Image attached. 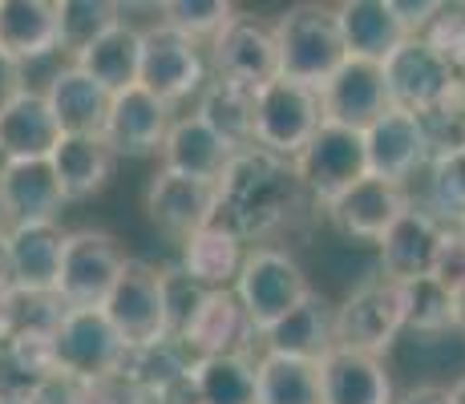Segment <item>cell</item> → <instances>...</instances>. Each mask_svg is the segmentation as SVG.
<instances>
[{
	"label": "cell",
	"mask_w": 465,
	"mask_h": 404,
	"mask_svg": "<svg viewBox=\"0 0 465 404\" xmlns=\"http://www.w3.org/2000/svg\"><path fill=\"white\" fill-rule=\"evenodd\" d=\"M303 182L296 174V162L280 158L272 150L247 146L231 158L223 178L214 182V219L219 227L235 231L239 239H259L275 231L300 202Z\"/></svg>",
	"instance_id": "1"
},
{
	"label": "cell",
	"mask_w": 465,
	"mask_h": 404,
	"mask_svg": "<svg viewBox=\"0 0 465 404\" xmlns=\"http://www.w3.org/2000/svg\"><path fill=\"white\" fill-rule=\"evenodd\" d=\"M272 33H275V44H280V77L316 89V94L348 61L336 8L328 5H292L272 25Z\"/></svg>",
	"instance_id": "2"
},
{
	"label": "cell",
	"mask_w": 465,
	"mask_h": 404,
	"mask_svg": "<svg viewBox=\"0 0 465 404\" xmlns=\"http://www.w3.org/2000/svg\"><path fill=\"white\" fill-rule=\"evenodd\" d=\"M231 291L239 295V303H243V311H247V320H252L259 340H263L280 320H288L300 303H308L312 295H316L308 287L303 267L280 247H252L247 251L243 271H239V280Z\"/></svg>",
	"instance_id": "3"
},
{
	"label": "cell",
	"mask_w": 465,
	"mask_h": 404,
	"mask_svg": "<svg viewBox=\"0 0 465 404\" xmlns=\"http://www.w3.org/2000/svg\"><path fill=\"white\" fill-rule=\"evenodd\" d=\"M102 311L118 328V336L126 340V348H150L158 340L174 336L166 303V271L146 263V259H126Z\"/></svg>",
	"instance_id": "4"
},
{
	"label": "cell",
	"mask_w": 465,
	"mask_h": 404,
	"mask_svg": "<svg viewBox=\"0 0 465 404\" xmlns=\"http://www.w3.org/2000/svg\"><path fill=\"white\" fill-rule=\"evenodd\" d=\"M324 125V110H320V94L296 81H267L263 89H255V142L259 150H272L280 158H292Z\"/></svg>",
	"instance_id": "5"
},
{
	"label": "cell",
	"mask_w": 465,
	"mask_h": 404,
	"mask_svg": "<svg viewBox=\"0 0 465 404\" xmlns=\"http://www.w3.org/2000/svg\"><path fill=\"white\" fill-rule=\"evenodd\" d=\"M384 85H389L392 110L429 118V113H437L441 105L453 102V94H458V69L425 37H409L384 61Z\"/></svg>",
	"instance_id": "6"
},
{
	"label": "cell",
	"mask_w": 465,
	"mask_h": 404,
	"mask_svg": "<svg viewBox=\"0 0 465 404\" xmlns=\"http://www.w3.org/2000/svg\"><path fill=\"white\" fill-rule=\"evenodd\" d=\"M53 352H57V372L97 380V376L122 372L130 348L102 308H65L53 331Z\"/></svg>",
	"instance_id": "7"
},
{
	"label": "cell",
	"mask_w": 465,
	"mask_h": 404,
	"mask_svg": "<svg viewBox=\"0 0 465 404\" xmlns=\"http://www.w3.org/2000/svg\"><path fill=\"white\" fill-rule=\"evenodd\" d=\"M207 65L199 41L183 37L170 25H150L142 29V74L138 85L150 89L154 97H163L166 105H178L186 97H199L207 89Z\"/></svg>",
	"instance_id": "8"
},
{
	"label": "cell",
	"mask_w": 465,
	"mask_h": 404,
	"mask_svg": "<svg viewBox=\"0 0 465 404\" xmlns=\"http://www.w3.org/2000/svg\"><path fill=\"white\" fill-rule=\"evenodd\" d=\"M126 259L130 255L118 247L110 231H74L65 239V255H61L57 300L65 308H105Z\"/></svg>",
	"instance_id": "9"
},
{
	"label": "cell",
	"mask_w": 465,
	"mask_h": 404,
	"mask_svg": "<svg viewBox=\"0 0 465 404\" xmlns=\"http://www.w3.org/2000/svg\"><path fill=\"white\" fill-rule=\"evenodd\" d=\"M401 331H405L401 287L392 280H384V275L361 283L336 308V348H352V352L384 356Z\"/></svg>",
	"instance_id": "10"
},
{
	"label": "cell",
	"mask_w": 465,
	"mask_h": 404,
	"mask_svg": "<svg viewBox=\"0 0 465 404\" xmlns=\"http://www.w3.org/2000/svg\"><path fill=\"white\" fill-rule=\"evenodd\" d=\"M296 174L303 191L320 202H332L348 186L369 178V150H364V133L344 130V125H320V133L296 154Z\"/></svg>",
	"instance_id": "11"
},
{
	"label": "cell",
	"mask_w": 465,
	"mask_h": 404,
	"mask_svg": "<svg viewBox=\"0 0 465 404\" xmlns=\"http://www.w3.org/2000/svg\"><path fill=\"white\" fill-rule=\"evenodd\" d=\"M211 69L214 77L231 81L243 89H263L267 81L280 77V44L267 25H259L255 16L239 13L219 37L211 41Z\"/></svg>",
	"instance_id": "12"
},
{
	"label": "cell",
	"mask_w": 465,
	"mask_h": 404,
	"mask_svg": "<svg viewBox=\"0 0 465 404\" xmlns=\"http://www.w3.org/2000/svg\"><path fill=\"white\" fill-rule=\"evenodd\" d=\"M320 110H324L328 125H344V130L356 133L377 125L392 110L389 85H384V65L348 57L332 74V81L320 89Z\"/></svg>",
	"instance_id": "13"
},
{
	"label": "cell",
	"mask_w": 465,
	"mask_h": 404,
	"mask_svg": "<svg viewBox=\"0 0 465 404\" xmlns=\"http://www.w3.org/2000/svg\"><path fill=\"white\" fill-rule=\"evenodd\" d=\"M170 125H174V118H170V105L163 97L134 85L114 94L102 138L110 142V150L118 158H150V154H163Z\"/></svg>",
	"instance_id": "14"
},
{
	"label": "cell",
	"mask_w": 465,
	"mask_h": 404,
	"mask_svg": "<svg viewBox=\"0 0 465 404\" xmlns=\"http://www.w3.org/2000/svg\"><path fill=\"white\" fill-rule=\"evenodd\" d=\"M364 150H369V174L397 186H405L417 170H429V162H433L425 122L405 110H389L377 125H369Z\"/></svg>",
	"instance_id": "15"
},
{
	"label": "cell",
	"mask_w": 465,
	"mask_h": 404,
	"mask_svg": "<svg viewBox=\"0 0 465 404\" xmlns=\"http://www.w3.org/2000/svg\"><path fill=\"white\" fill-rule=\"evenodd\" d=\"M65 231L57 222H29V227H8L5 263L13 271V283L21 295H57L61 255H65Z\"/></svg>",
	"instance_id": "16"
},
{
	"label": "cell",
	"mask_w": 465,
	"mask_h": 404,
	"mask_svg": "<svg viewBox=\"0 0 465 404\" xmlns=\"http://www.w3.org/2000/svg\"><path fill=\"white\" fill-rule=\"evenodd\" d=\"M409 206H413V202H409L405 186L384 182V178L369 174V178H361L356 186H348V191L340 194V199L328 202L324 211H328V219L344 231V235L364 239V242H377V247H381V239L389 235L392 222H397Z\"/></svg>",
	"instance_id": "17"
},
{
	"label": "cell",
	"mask_w": 465,
	"mask_h": 404,
	"mask_svg": "<svg viewBox=\"0 0 465 404\" xmlns=\"http://www.w3.org/2000/svg\"><path fill=\"white\" fill-rule=\"evenodd\" d=\"M445 222L437 214H429L425 206H409L392 231L381 239V267L384 280L392 283H409V280H425L433 275L437 255H441L445 242Z\"/></svg>",
	"instance_id": "18"
},
{
	"label": "cell",
	"mask_w": 465,
	"mask_h": 404,
	"mask_svg": "<svg viewBox=\"0 0 465 404\" xmlns=\"http://www.w3.org/2000/svg\"><path fill=\"white\" fill-rule=\"evenodd\" d=\"M178 340H183V344L191 348V356L199 360V356L247 352V344L259 340V336H255L252 320H247L243 303H239V295L231 291V287H223V291L203 295V303L194 308V316L186 320L183 331H178Z\"/></svg>",
	"instance_id": "19"
},
{
	"label": "cell",
	"mask_w": 465,
	"mask_h": 404,
	"mask_svg": "<svg viewBox=\"0 0 465 404\" xmlns=\"http://www.w3.org/2000/svg\"><path fill=\"white\" fill-rule=\"evenodd\" d=\"M65 202L69 199L49 162H0V211L8 227L57 222Z\"/></svg>",
	"instance_id": "20"
},
{
	"label": "cell",
	"mask_w": 465,
	"mask_h": 404,
	"mask_svg": "<svg viewBox=\"0 0 465 404\" xmlns=\"http://www.w3.org/2000/svg\"><path fill=\"white\" fill-rule=\"evenodd\" d=\"M336 21L348 57L372 61V65H384L409 41V29L392 0H344L336 5Z\"/></svg>",
	"instance_id": "21"
},
{
	"label": "cell",
	"mask_w": 465,
	"mask_h": 404,
	"mask_svg": "<svg viewBox=\"0 0 465 404\" xmlns=\"http://www.w3.org/2000/svg\"><path fill=\"white\" fill-rule=\"evenodd\" d=\"M235 154L239 150L231 146L227 138H219L199 113H183V118H174V125H170V133H166L163 170L214 186Z\"/></svg>",
	"instance_id": "22"
},
{
	"label": "cell",
	"mask_w": 465,
	"mask_h": 404,
	"mask_svg": "<svg viewBox=\"0 0 465 404\" xmlns=\"http://www.w3.org/2000/svg\"><path fill=\"white\" fill-rule=\"evenodd\" d=\"M320 389L324 404H397L384 360L352 348H332L320 360Z\"/></svg>",
	"instance_id": "23"
},
{
	"label": "cell",
	"mask_w": 465,
	"mask_h": 404,
	"mask_svg": "<svg viewBox=\"0 0 465 404\" xmlns=\"http://www.w3.org/2000/svg\"><path fill=\"white\" fill-rule=\"evenodd\" d=\"M146 211L166 235L186 242L194 231H203L214 219V186L158 170L154 182L146 186Z\"/></svg>",
	"instance_id": "24"
},
{
	"label": "cell",
	"mask_w": 465,
	"mask_h": 404,
	"mask_svg": "<svg viewBox=\"0 0 465 404\" xmlns=\"http://www.w3.org/2000/svg\"><path fill=\"white\" fill-rule=\"evenodd\" d=\"M61 142V125L45 89H29L0 113V162H49Z\"/></svg>",
	"instance_id": "25"
},
{
	"label": "cell",
	"mask_w": 465,
	"mask_h": 404,
	"mask_svg": "<svg viewBox=\"0 0 465 404\" xmlns=\"http://www.w3.org/2000/svg\"><path fill=\"white\" fill-rule=\"evenodd\" d=\"M45 97H49V110L57 118L61 133H102L105 118H110V105H114L110 89L97 85L74 61L53 74V81L45 85Z\"/></svg>",
	"instance_id": "26"
},
{
	"label": "cell",
	"mask_w": 465,
	"mask_h": 404,
	"mask_svg": "<svg viewBox=\"0 0 465 404\" xmlns=\"http://www.w3.org/2000/svg\"><path fill=\"white\" fill-rule=\"evenodd\" d=\"M114 150L102 133H61L57 150H53L49 166L57 174L65 199H89V194L105 191V182L114 178Z\"/></svg>",
	"instance_id": "27"
},
{
	"label": "cell",
	"mask_w": 465,
	"mask_h": 404,
	"mask_svg": "<svg viewBox=\"0 0 465 404\" xmlns=\"http://www.w3.org/2000/svg\"><path fill=\"white\" fill-rule=\"evenodd\" d=\"M247 251L252 247H247L235 231L219 227V222H207V227L194 231V235L183 242V271L191 275L194 283L207 287V291H223V287H235Z\"/></svg>",
	"instance_id": "28"
},
{
	"label": "cell",
	"mask_w": 465,
	"mask_h": 404,
	"mask_svg": "<svg viewBox=\"0 0 465 404\" xmlns=\"http://www.w3.org/2000/svg\"><path fill=\"white\" fill-rule=\"evenodd\" d=\"M0 49L16 61H37L61 49L57 5L49 0H0Z\"/></svg>",
	"instance_id": "29"
},
{
	"label": "cell",
	"mask_w": 465,
	"mask_h": 404,
	"mask_svg": "<svg viewBox=\"0 0 465 404\" xmlns=\"http://www.w3.org/2000/svg\"><path fill=\"white\" fill-rule=\"evenodd\" d=\"M336 348V311H328V303L320 295H312L308 303H300L288 320H280L263 336V352L280 356H300V360H324Z\"/></svg>",
	"instance_id": "30"
},
{
	"label": "cell",
	"mask_w": 465,
	"mask_h": 404,
	"mask_svg": "<svg viewBox=\"0 0 465 404\" xmlns=\"http://www.w3.org/2000/svg\"><path fill=\"white\" fill-rule=\"evenodd\" d=\"M77 69H85L97 85H105L110 94L138 85L142 74V29H134L130 21L114 25L105 37H97L82 57H74Z\"/></svg>",
	"instance_id": "31"
},
{
	"label": "cell",
	"mask_w": 465,
	"mask_h": 404,
	"mask_svg": "<svg viewBox=\"0 0 465 404\" xmlns=\"http://www.w3.org/2000/svg\"><path fill=\"white\" fill-rule=\"evenodd\" d=\"M255 404H324L320 364L300 356L259 352L255 360Z\"/></svg>",
	"instance_id": "32"
},
{
	"label": "cell",
	"mask_w": 465,
	"mask_h": 404,
	"mask_svg": "<svg viewBox=\"0 0 465 404\" xmlns=\"http://www.w3.org/2000/svg\"><path fill=\"white\" fill-rule=\"evenodd\" d=\"M194 404H255V360L247 352L199 356L191 368Z\"/></svg>",
	"instance_id": "33"
},
{
	"label": "cell",
	"mask_w": 465,
	"mask_h": 404,
	"mask_svg": "<svg viewBox=\"0 0 465 404\" xmlns=\"http://www.w3.org/2000/svg\"><path fill=\"white\" fill-rule=\"evenodd\" d=\"M194 113H199L219 138H227L235 150H247L255 142V94L252 89L214 77L199 94Z\"/></svg>",
	"instance_id": "34"
},
{
	"label": "cell",
	"mask_w": 465,
	"mask_h": 404,
	"mask_svg": "<svg viewBox=\"0 0 465 404\" xmlns=\"http://www.w3.org/2000/svg\"><path fill=\"white\" fill-rule=\"evenodd\" d=\"M122 21H126L122 8L110 5V0H57L61 53L82 57L89 44H94L97 37H105V33H110L114 25H122Z\"/></svg>",
	"instance_id": "35"
},
{
	"label": "cell",
	"mask_w": 465,
	"mask_h": 404,
	"mask_svg": "<svg viewBox=\"0 0 465 404\" xmlns=\"http://www.w3.org/2000/svg\"><path fill=\"white\" fill-rule=\"evenodd\" d=\"M401 287V308H405V328L437 336V331L458 328V311H453V291L441 280L425 275V280H409Z\"/></svg>",
	"instance_id": "36"
},
{
	"label": "cell",
	"mask_w": 465,
	"mask_h": 404,
	"mask_svg": "<svg viewBox=\"0 0 465 404\" xmlns=\"http://www.w3.org/2000/svg\"><path fill=\"white\" fill-rule=\"evenodd\" d=\"M425 211L437 214L445 227H465V150L429 162Z\"/></svg>",
	"instance_id": "37"
},
{
	"label": "cell",
	"mask_w": 465,
	"mask_h": 404,
	"mask_svg": "<svg viewBox=\"0 0 465 404\" xmlns=\"http://www.w3.org/2000/svg\"><path fill=\"white\" fill-rule=\"evenodd\" d=\"M235 16V5L227 0H166L163 5V25L191 41H214Z\"/></svg>",
	"instance_id": "38"
},
{
	"label": "cell",
	"mask_w": 465,
	"mask_h": 404,
	"mask_svg": "<svg viewBox=\"0 0 465 404\" xmlns=\"http://www.w3.org/2000/svg\"><path fill=\"white\" fill-rule=\"evenodd\" d=\"M425 41L465 77V5H441L433 25L425 29Z\"/></svg>",
	"instance_id": "39"
},
{
	"label": "cell",
	"mask_w": 465,
	"mask_h": 404,
	"mask_svg": "<svg viewBox=\"0 0 465 404\" xmlns=\"http://www.w3.org/2000/svg\"><path fill=\"white\" fill-rule=\"evenodd\" d=\"M85 404H154V400L142 392V384L130 372H110L97 376V380H85Z\"/></svg>",
	"instance_id": "40"
},
{
	"label": "cell",
	"mask_w": 465,
	"mask_h": 404,
	"mask_svg": "<svg viewBox=\"0 0 465 404\" xmlns=\"http://www.w3.org/2000/svg\"><path fill=\"white\" fill-rule=\"evenodd\" d=\"M433 280H441L450 291L465 287V235H461V227L445 231L441 255H437V267H433Z\"/></svg>",
	"instance_id": "41"
},
{
	"label": "cell",
	"mask_w": 465,
	"mask_h": 404,
	"mask_svg": "<svg viewBox=\"0 0 465 404\" xmlns=\"http://www.w3.org/2000/svg\"><path fill=\"white\" fill-rule=\"evenodd\" d=\"M29 404H85V380L65 376V372H53Z\"/></svg>",
	"instance_id": "42"
},
{
	"label": "cell",
	"mask_w": 465,
	"mask_h": 404,
	"mask_svg": "<svg viewBox=\"0 0 465 404\" xmlns=\"http://www.w3.org/2000/svg\"><path fill=\"white\" fill-rule=\"evenodd\" d=\"M29 94V81H25V61H16L13 53L0 49V113L8 110L13 102Z\"/></svg>",
	"instance_id": "43"
},
{
	"label": "cell",
	"mask_w": 465,
	"mask_h": 404,
	"mask_svg": "<svg viewBox=\"0 0 465 404\" xmlns=\"http://www.w3.org/2000/svg\"><path fill=\"white\" fill-rule=\"evenodd\" d=\"M16 303H21V291H16L13 271H8V263H5V251H0V344H5L16 328Z\"/></svg>",
	"instance_id": "44"
},
{
	"label": "cell",
	"mask_w": 465,
	"mask_h": 404,
	"mask_svg": "<svg viewBox=\"0 0 465 404\" xmlns=\"http://www.w3.org/2000/svg\"><path fill=\"white\" fill-rule=\"evenodd\" d=\"M392 5H397V16L405 21L409 37H425V29L433 25V16L441 13L437 0H392Z\"/></svg>",
	"instance_id": "45"
},
{
	"label": "cell",
	"mask_w": 465,
	"mask_h": 404,
	"mask_svg": "<svg viewBox=\"0 0 465 404\" xmlns=\"http://www.w3.org/2000/svg\"><path fill=\"white\" fill-rule=\"evenodd\" d=\"M397 404H453L450 389H437V384H421V389H409Z\"/></svg>",
	"instance_id": "46"
},
{
	"label": "cell",
	"mask_w": 465,
	"mask_h": 404,
	"mask_svg": "<svg viewBox=\"0 0 465 404\" xmlns=\"http://www.w3.org/2000/svg\"><path fill=\"white\" fill-rule=\"evenodd\" d=\"M453 311H458V328L465 331V287H458V291H453Z\"/></svg>",
	"instance_id": "47"
},
{
	"label": "cell",
	"mask_w": 465,
	"mask_h": 404,
	"mask_svg": "<svg viewBox=\"0 0 465 404\" xmlns=\"http://www.w3.org/2000/svg\"><path fill=\"white\" fill-rule=\"evenodd\" d=\"M453 110L465 118V77H458V94H453Z\"/></svg>",
	"instance_id": "48"
},
{
	"label": "cell",
	"mask_w": 465,
	"mask_h": 404,
	"mask_svg": "<svg viewBox=\"0 0 465 404\" xmlns=\"http://www.w3.org/2000/svg\"><path fill=\"white\" fill-rule=\"evenodd\" d=\"M450 397H453V404H465V376H461V380H453Z\"/></svg>",
	"instance_id": "49"
},
{
	"label": "cell",
	"mask_w": 465,
	"mask_h": 404,
	"mask_svg": "<svg viewBox=\"0 0 465 404\" xmlns=\"http://www.w3.org/2000/svg\"><path fill=\"white\" fill-rule=\"evenodd\" d=\"M5 235H8V222H5V211H0V242H5Z\"/></svg>",
	"instance_id": "50"
},
{
	"label": "cell",
	"mask_w": 465,
	"mask_h": 404,
	"mask_svg": "<svg viewBox=\"0 0 465 404\" xmlns=\"http://www.w3.org/2000/svg\"><path fill=\"white\" fill-rule=\"evenodd\" d=\"M0 404H8V400H0Z\"/></svg>",
	"instance_id": "51"
},
{
	"label": "cell",
	"mask_w": 465,
	"mask_h": 404,
	"mask_svg": "<svg viewBox=\"0 0 465 404\" xmlns=\"http://www.w3.org/2000/svg\"><path fill=\"white\" fill-rule=\"evenodd\" d=\"M461 235H465V227H461Z\"/></svg>",
	"instance_id": "52"
}]
</instances>
